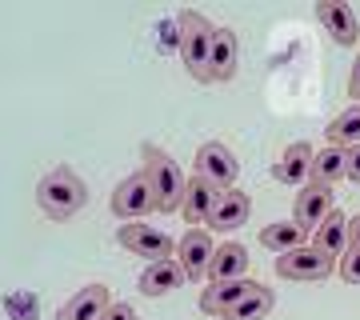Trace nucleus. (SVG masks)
Segmentation results:
<instances>
[{
    "label": "nucleus",
    "mask_w": 360,
    "mask_h": 320,
    "mask_svg": "<svg viewBox=\"0 0 360 320\" xmlns=\"http://www.w3.org/2000/svg\"><path fill=\"white\" fill-rule=\"evenodd\" d=\"M84 200H89V188H84V180L72 168H52L49 177L37 184V205L52 220H72L84 208Z\"/></svg>",
    "instance_id": "1"
},
{
    "label": "nucleus",
    "mask_w": 360,
    "mask_h": 320,
    "mask_svg": "<svg viewBox=\"0 0 360 320\" xmlns=\"http://www.w3.org/2000/svg\"><path fill=\"white\" fill-rule=\"evenodd\" d=\"M176 25H180V60H184V68L196 80L212 84L208 80V60H212V37H217V28L208 25V16L196 13V8H180Z\"/></svg>",
    "instance_id": "2"
},
{
    "label": "nucleus",
    "mask_w": 360,
    "mask_h": 320,
    "mask_svg": "<svg viewBox=\"0 0 360 320\" xmlns=\"http://www.w3.org/2000/svg\"><path fill=\"white\" fill-rule=\"evenodd\" d=\"M144 172L153 177V188H156V205H160V212H172V208L184 205V192H188V180L180 177L176 160L168 153H160V148H144Z\"/></svg>",
    "instance_id": "3"
},
{
    "label": "nucleus",
    "mask_w": 360,
    "mask_h": 320,
    "mask_svg": "<svg viewBox=\"0 0 360 320\" xmlns=\"http://www.w3.org/2000/svg\"><path fill=\"white\" fill-rule=\"evenodd\" d=\"M156 188H153V177L148 172H132V177H124L120 184H116L112 192V212L120 220H141L148 217V212H156Z\"/></svg>",
    "instance_id": "4"
},
{
    "label": "nucleus",
    "mask_w": 360,
    "mask_h": 320,
    "mask_svg": "<svg viewBox=\"0 0 360 320\" xmlns=\"http://www.w3.org/2000/svg\"><path fill=\"white\" fill-rule=\"evenodd\" d=\"M116 241L124 244L129 252L136 256H148V260H172L176 256V241L168 232L153 229V224H141V220H129L116 229Z\"/></svg>",
    "instance_id": "5"
},
{
    "label": "nucleus",
    "mask_w": 360,
    "mask_h": 320,
    "mask_svg": "<svg viewBox=\"0 0 360 320\" xmlns=\"http://www.w3.org/2000/svg\"><path fill=\"white\" fill-rule=\"evenodd\" d=\"M333 264H336L333 256H324L321 248L304 244V248L276 256V276H284V281H324L333 272Z\"/></svg>",
    "instance_id": "6"
},
{
    "label": "nucleus",
    "mask_w": 360,
    "mask_h": 320,
    "mask_svg": "<svg viewBox=\"0 0 360 320\" xmlns=\"http://www.w3.org/2000/svg\"><path fill=\"white\" fill-rule=\"evenodd\" d=\"M212 256H217V244H212L208 229H188L176 241V260L180 269L188 272V281H205L212 272Z\"/></svg>",
    "instance_id": "7"
},
{
    "label": "nucleus",
    "mask_w": 360,
    "mask_h": 320,
    "mask_svg": "<svg viewBox=\"0 0 360 320\" xmlns=\"http://www.w3.org/2000/svg\"><path fill=\"white\" fill-rule=\"evenodd\" d=\"M193 172L208 177V180H212V184H217L220 192H224V188H236L240 165H236V156H232V148H229V144L208 141V144H200V153H196V168H193Z\"/></svg>",
    "instance_id": "8"
},
{
    "label": "nucleus",
    "mask_w": 360,
    "mask_h": 320,
    "mask_svg": "<svg viewBox=\"0 0 360 320\" xmlns=\"http://www.w3.org/2000/svg\"><path fill=\"white\" fill-rule=\"evenodd\" d=\"M333 184H324V180H309L304 188H300V196H296V212L292 220L300 224L304 232H316L328 220V212H333Z\"/></svg>",
    "instance_id": "9"
},
{
    "label": "nucleus",
    "mask_w": 360,
    "mask_h": 320,
    "mask_svg": "<svg viewBox=\"0 0 360 320\" xmlns=\"http://www.w3.org/2000/svg\"><path fill=\"white\" fill-rule=\"evenodd\" d=\"M112 305V296L104 284H84L77 296H68L65 305L56 308V320H101Z\"/></svg>",
    "instance_id": "10"
},
{
    "label": "nucleus",
    "mask_w": 360,
    "mask_h": 320,
    "mask_svg": "<svg viewBox=\"0 0 360 320\" xmlns=\"http://www.w3.org/2000/svg\"><path fill=\"white\" fill-rule=\"evenodd\" d=\"M260 284L248 281V276H240V281H220V284H208L205 296H200V312H208V316H224L229 308H236L245 296H252Z\"/></svg>",
    "instance_id": "11"
},
{
    "label": "nucleus",
    "mask_w": 360,
    "mask_h": 320,
    "mask_svg": "<svg viewBox=\"0 0 360 320\" xmlns=\"http://www.w3.org/2000/svg\"><path fill=\"white\" fill-rule=\"evenodd\" d=\"M217 196L220 188L212 184L208 177H200V172H193L188 177V192H184V205H180V212H184V220L188 224H208V217H212V208H217Z\"/></svg>",
    "instance_id": "12"
},
{
    "label": "nucleus",
    "mask_w": 360,
    "mask_h": 320,
    "mask_svg": "<svg viewBox=\"0 0 360 320\" xmlns=\"http://www.w3.org/2000/svg\"><path fill=\"white\" fill-rule=\"evenodd\" d=\"M252 212V200H248V192L240 188H224L217 196V208H212V217H208V229L212 232H236L240 224L248 220Z\"/></svg>",
    "instance_id": "13"
},
{
    "label": "nucleus",
    "mask_w": 360,
    "mask_h": 320,
    "mask_svg": "<svg viewBox=\"0 0 360 320\" xmlns=\"http://www.w3.org/2000/svg\"><path fill=\"white\" fill-rule=\"evenodd\" d=\"M184 281H188V272L180 269V260L172 256V260H148L136 284H141L144 296H165V293H172V288H180Z\"/></svg>",
    "instance_id": "14"
},
{
    "label": "nucleus",
    "mask_w": 360,
    "mask_h": 320,
    "mask_svg": "<svg viewBox=\"0 0 360 320\" xmlns=\"http://www.w3.org/2000/svg\"><path fill=\"white\" fill-rule=\"evenodd\" d=\"M316 20L324 25V32H333L336 44H356V13L345 0H321L316 4Z\"/></svg>",
    "instance_id": "15"
},
{
    "label": "nucleus",
    "mask_w": 360,
    "mask_h": 320,
    "mask_svg": "<svg viewBox=\"0 0 360 320\" xmlns=\"http://www.w3.org/2000/svg\"><path fill=\"white\" fill-rule=\"evenodd\" d=\"M236 56H240V44H236V32L229 25L217 28L212 37V60H208V80H232L236 77Z\"/></svg>",
    "instance_id": "16"
},
{
    "label": "nucleus",
    "mask_w": 360,
    "mask_h": 320,
    "mask_svg": "<svg viewBox=\"0 0 360 320\" xmlns=\"http://www.w3.org/2000/svg\"><path fill=\"white\" fill-rule=\"evenodd\" d=\"M312 156H316V148L304 141L288 144L281 153V160H276V180H284V184H309L312 180Z\"/></svg>",
    "instance_id": "17"
},
{
    "label": "nucleus",
    "mask_w": 360,
    "mask_h": 320,
    "mask_svg": "<svg viewBox=\"0 0 360 320\" xmlns=\"http://www.w3.org/2000/svg\"><path fill=\"white\" fill-rule=\"evenodd\" d=\"M312 248H321V252L333 256V260H340V256L348 252V217L345 212H336V208L328 212V220L312 232Z\"/></svg>",
    "instance_id": "18"
},
{
    "label": "nucleus",
    "mask_w": 360,
    "mask_h": 320,
    "mask_svg": "<svg viewBox=\"0 0 360 320\" xmlns=\"http://www.w3.org/2000/svg\"><path fill=\"white\" fill-rule=\"evenodd\" d=\"M248 272V248L245 244H236V241H224L217 248V256H212V284H220V281H240Z\"/></svg>",
    "instance_id": "19"
},
{
    "label": "nucleus",
    "mask_w": 360,
    "mask_h": 320,
    "mask_svg": "<svg viewBox=\"0 0 360 320\" xmlns=\"http://www.w3.org/2000/svg\"><path fill=\"white\" fill-rule=\"evenodd\" d=\"M345 177H348V148H336V144L316 148V156H312V180L333 184V180H345Z\"/></svg>",
    "instance_id": "20"
},
{
    "label": "nucleus",
    "mask_w": 360,
    "mask_h": 320,
    "mask_svg": "<svg viewBox=\"0 0 360 320\" xmlns=\"http://www.w3.org/2000/svg\"><path fill=\"white\" fill-rule=\"evenodd\" d=\"M328 144H336V148H356L360 144V104H348L345 113L333 116V124H328Z\"/></svg>",
    "instance_id": "21"
},
{
    "label": "nucleus",
    "mask_w": 360,
    "mask_h": 320,
    "mask_svg": "<svg viewBox=\"0 0 360 320\" xmlns=\"http://www.w3.org/2000/svg\"><path fill=\"white\" fill-rule=\"evenodd\" d=\"M260 244L284 256V252H292V248H304V229L296 220H281V224H269V229L260 232Z\"/></svg>",
    "instance_id": "22"
},
{
    "label": "nucleus",
    "mask_w": 360,
    "mask_h": 320,
    "mask_svg": "<svg viewBox=\"0 0 360 320\" xmlns=\"http://www.w3.org/2000/svg\"><path fill=\"white\" fill-rule=\"evenodd\" d=\"M272 305H276L272 288H264V284H260L252 296H245L236 308H229V312H224V320H264L272 312Z\"/></svg>",
    "instance_id": "23"
},
{
    "label": "nucleus",
    "mask_w": 360,
    "mask_h": 320,
    "mask_svg": "<svg viewBox=\"0 0 360 320\" xmlns=\"http://www.w3.org/2000/svg\"><path fill=\"white\" fill-rule=\"evenodd\" d=\"M336 272H340L348 284H360V248H348V252L336 260Z\"/></svg>",
    "instance_id": "24"
},
{
    "label": "nucleus",
    "mask_w": 360,
    "mask_h": 320,
    "mask_svg": "<svg viewBox=\"0 0 360 320\" xmlns=\"http://www.w3.org/2000/svg\"><path fill=\"white\" fill-rule=\"evenodd\" d=\"M101 320H136V312H132V305H124V300H112Z\"/></svg>",
    "instance_id": "25"
},
{
    "label": "nucleus",
    "mask_w": 360,
    "mask_h": 320,
    "mask_svg": "<svg viewBox=\"0 0 360 320\" xmlns=\"http://www.w3.org/2000/svg\"><path fill=\"white\" fill-rule=\"evenodd\" d=\"M345 180L360 184V144H356V148H348V177Z\"/></svg>",
    "instance_id": "26"
},
{
    "label": "nucleus",
    "mask_w": 360,
    "mask_h": 320,
    "mask_svg": "<svg viewBox=\"0 0 360 320\" xmlns=\"http://www.w3.org/2000/svg\"><path fill=\"white\" fill-rule=\"evenodd\" d=\"M348 96H352V104H360V52L356 64H352V77H348Z\"/></svg>",
    "instance_id": "27"
},
{
    "label": "nucleus",
    "mask_w": 360,
    "mask_h": 320,
    "mask_svg": "<svg viewBox=\"0 0 360 320\" xmlns=\"http://www.w3.org/2000/svg\"><path fill=\"white\" fill-rule=\"evenodd\" d=\"M348 248H360V217L348 220Z\"/></svg>",
    "instance_id": "28"
}]
</instances>
